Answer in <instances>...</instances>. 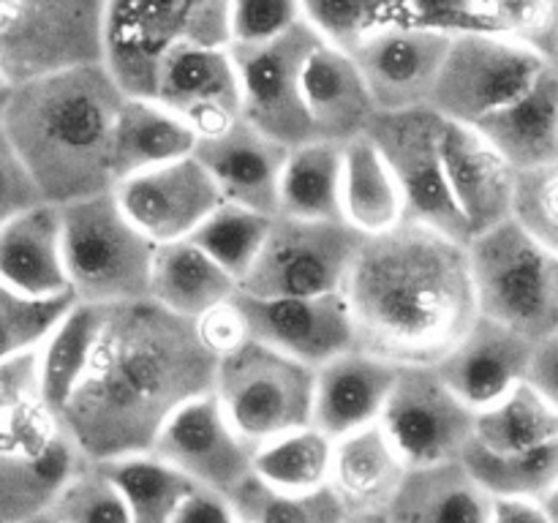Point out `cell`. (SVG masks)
<instances>
[{
    "instance_id": "1",
    "label": "cell",
    "mask_w": 558,
    "mask_h": 523,
    "mask_svg": "<svg viewBox=\"0 0 558 523\" xmlns=\"http://www.w3.org/2000/svg\"><path fill=\"white\" fill-rule=\"evenodd\" d=\"M218 357L199 321L153 300L104 305L93 360L58 414L60 430L87 463L147 455L174 412L213 392Z\"/></svg>"
},
{
    "instance_id": "2",
    "label": "cell",
    "mask_w": 558,
    "mask_h": 523,
    "mask_svg": "<svg viewBox=\"0 0 558 523\" xmlns=\"http://www.w3.org/2000/svg\"><path fill=\"white\" fill-rule=\"evenodd\" d=\"M343 297L360 352L398 368L436 365L480 316L466 243L414 221L363 240Z\"/></svg>"
},
{
    "instance_id": "3",
    "label": "cell",
    "mask_w": 558,
    "mask_h": 523,
    "mask_svg": "<svg viewBox=\"0 0 558 523\" xmlns=\"http://www.w3.org/2000/svg\"><path fill=\"white\" fill-rule=\"evenodd\" d=\"M123 87L104 63L14 87L3 129L49 205L114 191V125Z\"/></svg>"
},
{
    "instance_id": "4",
    "label": "cell",
    "mask_w": 558,
    "mask_h": 523,
    "mask_svg": "<svg viewBox=\"0 0 558 523\" xmlns=\"http://www.w3.org/2000/svg\"><path fill=\"white\" fill-rule=\"evenodd\" d=\"M232 44V0H107L104 65L125 96L153 98L161 65L196 47Z\"/></svg>"
},
{
    "instance_id": "5",
    "label": "cell",
    "mask_w": 558,
    "mask_h": 523,
    "mask_svg": "<svg viewBox=\"0 0 558 523\" xmlns=\"http://www.w3.org/2000/svg\"><path fill=\"white\" fill-rule=\"evenodd\" d=\"M477 311L529 341L558 330V256L515 218L466 243Z\"/></svg>"
},
{
    "instance_id": "6",
    "label": "cell",
    "mask_w": 558,
    "mask_h": 523,
    "mask_svg": "<svg viewBox=\"0 0 558 523\" xmlns=\"http://www.w3.org/2000/svg\"><path fill=\"white\" fill-rule=\"evenodd\" d=\"M60 216L65 272L80 303L104 308L150 297L156 245L131 223L114 191L63 205Z\"/></svg>"
},
{
    "instance_id": "7",
    "label": "cell",
    "mask_w": 558,
    "mask_h": 523,
    "mask_svg": "<svg viewBox=\"0 0 558 523\" xmlns=\"http://www.w3.org/2000/svg\"><path fill=\"white\" fill-rule=\"evenodd\" d=\"M314 392L316 368L251 338L218 357L213 396L254 447L314 425Z\"/></svg>"
},
{
    "instance_id": "8",
    "label": "cell",
    "mask_w": 558,
    "mask_h": 523,
    "mask_svg": "<svg viewBox=\"0 0 558 523\" xmlns=\"http://www.w3.org/2000/svg\"><path fill=\"white\" fill-rule=\"evenodd\" d=\"M107 0H0V74L11 87L104 63Z\"/></svg>"
},
{
    "instance_id": "9",
    "label": "cell",
    "mask_w": 558,
    "mask_h": 523,
    "mask_svg": "<svg viewBox=\"0 0 558 523\" xmlns=\"http://www.w3.org/2000/svg\"><path fill=\"white\" fill-rule=\"evenodd\" d=\"M365 234L347 221L272 216L270 232L240 292L254 297H319L343 292Z\"/></svg>"
},
{
    "instance_id": "10",
    "label": "cell",
    "mask_w": 558,
    "mask_h": 523,
    "mask_svg": "<svg viewBox=\"0 0 558 523\" xmlns=\"http://www.w3.org/2000/svg\"><path fill=\"white\" fill-rule=\"evenodd\" d=\"M445 125L447 118H441L430 104L398 109V112L379 109L365 136L381 153L401 188L407 221L423 223L447 238L469 243L472 232L447 183L445 156H441Z\"/></svg>"
},
{
    "instance_id": "11",
    "label": "cell",
    "mask_w": 558,
    "mask_h": 523,
    "mask_svg": "<svg viewBox=\"0 0 558 523\" xmlns=\"http://www.w3.org/2000/svg\"><path fill=\"white\" fill-rule=\"evenodd\" d=\"M550 60L485 31L458 33L447 49L430 107L452 123L477 125L532 90Z\"/></svg>"
},
{
    "instance_id": "12",
    "label": "cell",
    "mask_w": 558,
    "mask_h": 523,
    "mask_svg": "<svg viewBox=\"0 0 558 523\" xmlns=\"http://www.w3.org/2000/svg\"><path fill=\"white\" fill-rule=\"evenodd\" d=\"M322 38L308 22L267 44H232L243 90V120L287 147L314 142L303 74Z\"/></svg>"
},
{
    "instance_id": "13",
    "label": "cell",
    "mask_w": 558,
    "mask_h": 523,
    "mask_svg": "<svg viewBox=\"0 0 558 523\" xmlns=\"http://www.w3.org/2000/svg\"><path fill=\"white\" fill-rule=\"evenodd\" d=\"M477 412L441 379L434 365L398 374L379 425L409 472L458 463L474 441Z\"/></svg>"
},
{
    "instance_id": "14",
    "label": "cell",
    "mask_w": 558,
    "mask_h": 523,
    "mask_svg": "<svg viewBox=\"0 0 558 523\" xmlns=\"http://www.w3.org/2000/svg\"><path fill=\"white\" fill-rule=\"evenodd\" d=\"M245 338L278 349L319 370L330 360L357 349L352 311L343 292L319 297H254L238 292L232 300Z\"/></svg>"
},
{
    "instance_id": "15",
    "label": "cell",
    "mask_w": 558,
    "mask_h": 523,
    "mask_svg": "<svg viewBox=\"0 0 558 523\" xmlns=\"http://www.w3.org/2000/svg\"><path fill=\"white\" fill-rule=\"evenodd\" d=\"M254 452L234 430L213 392L185 403L163 425L153 455L172 463L199 488L229 496L254 474Z\"/></svg>"
},
{
    "instance_id": "16",
    "label": "cell",
    "mask_w": 558,
    "mask_h": 523,
    "mask_svg": "<svg viewBox=\"0 0 558 523\" xmlns=\"http://www.w3.org/2000/svg\"><path fill=\"white\" fill-rule=\"evenodd\" d=\"M120 207L153 245L189 240L223 205L199 158L189 156L114 185Z\"/></svg>"
},
{
    "instance_id": "17",
    "label": "cell",
    "mask_w": 558,
    "mask_h": 523,
    "mask_svg": "<svg viewBox=\"0 0 558 523\" xmlns=\"http://www.w3.org/2000/svg\"><path fill=\"white\" fill-rule=\"evenodd\" d=\"M158 104L183 120L196 139L223 134L243 120V90L229 47H196L172 54L156 80Z\"/></svg>"
},
{
    "instance_id": "18",
    "label": "cell",
    "mask_w": 558,
    "mask_h": 523,
    "mask_svg": "<svg viewBox=\"0 0 558 523\" xmlns=\"http://www.w3.org/2000/svg\"><path fill=\"white\" fill-rule=\"evenodd\" d=\"M452 36L412 25H390L352 52L381 112L425 107L439 82Z\"/></svg>"
},
{
    "instance_id": "19",
    "label": "cell",
    "mask_w": 558,
    "mask_h": 523,
    "mask_svg": "<svg viewBox=\"0 0 558 523\" xmlns=\"http://www.w3.org/2000/svg\"><path fill=\"white\" fill-rule=\"evenodd\" d=\"M441 156L450 194L472 238L515 216L521 172L474 125L447 120Z\"/></svg>"
},
{
    "instance_id": "20",
    "label": "cell",
    "mask_w": 558,
    "mask_h": 523,
    "mask_svg": "<svg viewBox=\"0 0 558 523\" xmlns=\"http://www.w3.org/2000/svg\"><path fill=\"white\" fill-rule=\"evenodd\" d=\"M532 352L534 341L521 332L477 316L434 368L474 412H483L526 381Z\"/></svg>"
},
{
    "instance_id": "21",
    "label": "cell",
    "mask_w": 558,
    "mask_h": 523,
    "mask_svg": "<svg viewBox=\"0 0 558 523\" xmlns=\"http://www.w3.org/2000/svg\"><path fill=\"white\" fill-rule=\"evenodd\" d=\"M289 150L292 147L240 120L223 134L199 139L194 156L207 169L223 202L278 216L281 174Z\"/></svg>"
},
{
    "instance_id": "22",
    "label": "cell",
    "mask_w": 558,
    "mask_h": 523,
    "mask_svg": "<svg viewBox=\"0 0 558 523\" xmlns=\"http://www.w3.org/2000/svg\"><path fill=\"white\" fill-rule=\"evenodd\" d=\"M401 368L368 352L341 354L316 370L314 425L332 441L379 425Z\"/></svg>"
},
{
    "instance_id": "23",
    "label": "cell",
    "mask_w": 558,
    "mask_h": 523,
    "mask_svg": "<svg viewBox=\"0 0 558 523\" xmlns=\"http://www.w3.org/2000/svg\"><path fill=\"white\" fill-rule=\"evenodd\" d=\"M303 96L314 136L330 145L347 147L349 142L365 136L371 120L379 112L352 54L325 41L314 49L305 65Z\"/></svg>"
},
{
    "instance_id": "24",
    "label": "cell",
    "mask_w": 558,
    "mask_h": 523,
    "mask_svg": "<svg viewBox=\"0 0 558 523\" xmlns=\"http://www.w3.org/2000/svg\"><path fill=\"white\" fill-rule=\"evenodd\" d=\"M0 281L27 297L74 294L63 256V216L58 205L33 207L0 227Z\"/></svg>"
},
{
    "instance_id": "25",
    "label": "cell",
    "mask_w": 558,
    "mask_h": 523,
    "mask_svg": "<svg viewBox=\"0 0 558 523\" xmlns=\"http://www.w3.org/2000/svg\"><path fill=\"white\" fill-rule=\"evenodd\" d=\"M474 129L518 169L558 163V65H550L532 90L523 93L510 107L499 109Z\"/></svg>"
},
{
    "instance_id": "26",
    "label": "cell",
    "mask_w": 558,
    "mask_h": 523,
    "mask_svg": "<svg viewBox=\"0 0 558 523\" xmlns=\"http://www.w3.org/2000/svg\"><path fill=\"white\" fill-rule=\"evenodd\" d=\"M240 292L238 278L229 276L218 262L191 240L156 245L150 270V297L161 308L199 321L221 305L232 303Z\"/></svg>"
},
{
    "instance_id": "27",
    "label": "cell",
    "mask_w": 558,
    "mask_h": 523,
    "mask_svg": "<svg viewBox=\"0 0 558 523\" xmlns=\"http://www.w3.org/2000/svg\"><path fill=\"white\" fill-rule=\"evenodd\" d=\"M407 474L409 466L381 425L336 441L330 490L347 510H387Z\"/></svg>"
},
{
    "instance_id": "28",
    "label": "cell",
    "mask_w": 558,
    "mask_h": 523,
    "mask_svg": "<svg viewBox=\"0 0 558 523\" xmlns=\"http://www.w3.org/2000/svg\"><path fill=\"white\" fill-rule=\"evenodd\" d=\"M194 131L156 98L125 96L114 125V185L194 156Z\"/></svg>"
},
{
    "instance_id": "29",
    "label": "cell",
    "mask_w": 558,
    "mask_h": 523,
    "mask_svg": "<svg viewBox=\"0 0 558 523\" xmlns=\"http://www.w3.org/2000/svg\"><path fill=\"white\" fill-rule=\"evenodd\" d=\"M385 512L390 523H490L494 499L458 461L409 472Z\"/></svg>"
},
{
    "instance_id": "30",
    "label": "cell",
    "mask_w": 558,
    "mask_h": 523,
    "mask_svg": "<svg viewBox=\"0 0 558 523\" xmlns=\"http://www.w3.org/2000/svg\"><path fill=\"white\" fill-rule=\"evenodd\" d=\"M343 221L365 238L385 234L407 221L401 188L368 136L343 147Z\"/></svg>"
},
{
    "instance_id": "31",
    "label": "cell",
    "mask_w": 558,
    "mask_h": 523,
    "mask_svg": "<svg viewBox=\"0 0 558 523\" xmlns=\"http://www.w3.org/2000/svg\"><path fill=\"white\" fill-rule=\"evenodd\" d=\"M343 147L330 142H305L289 150L281 174L278 216L305 221H343Z\"/></svg>"
},
{
    "instance_id": "32",
    "label": "cell",
    "mask_w": 558,
    "mask_h": 523,
    "mask_svg": "<svg viewBox=\"0 0 558 523\" xmlns=\"http://www.w3.org/2000/svg\"><path fill=\"white\" fill-rule=\"evenodd\" d=\"M98 330H101V305L76 303L38 349L41 403L54 419L71 401L90 365Z\"/></svg>"
},
{
    "instance_id": "33",
    "label": "cell",
    "mask_w": 558,
    "mask_h": 523,
    "mask_svg": "<svg viewBox=\"0 0 558 523\" xmlns=\"http://www.w3.org/2000/svg\"><path fill=\"white\" fill-rule=\"evenodd\" d=\"M461 463L490 499L545 504L558 490V439L523 452H490L472 441Z\"/></svg>"
},
{
    "instance_id": "34",
    "label": "cell",
    "mask_w": 558,
    "mask_h": 523,
    "mask_svg": "<svg viewBox=\"0 0 558 523\" xmlns=\"http://www.w3.org/2000/svg\"><path fill=\"white\" fill-rule=\"evenodd\" d=\"M558 439V409L529 381L477 412L474 445L490 452H523Z\"/></svg>"
},
{
    "instance_id": "35",
    "label": "cell",
    "mask_w": 558,
    "mask_h": 523,
    "mask_svg": "<svg viewBox=\"0 0 558 523\" xmlns=\"http://www.w3.org/2000/svg\"><path fill=\"white\" fill-rule=\"evenodd\" d=\"M336 441L316 425L259 445L254 452V477L283 494H316L330 488Z\"/></svg>"
},
{
    "instance_id": "36",
    "label": "cell",
    "mask_w": 558,
    "mask_h": 523,
    "mask_svg": "<svg viewBox=\"0 0 558 523\" xmlns=\"http://www.w3.org/2000/svg\"><path fill=\"white\" fill-rule=\"evenodd\" d=\"M123 494L131 523H172L199 485L163 458L131 455L101 463Z\"/></svg>"
},
{
    "instance_id": "37",
    "label": "cell",
    "mask_w": 558,
    "mask_h": 523,
    "mask_svg": "<svg viewBox=\"0 0 558 523\" xmlns=\"http://www.w3.org/2000/svg\"><path fill=\"white\" fill-rule=\"evenodd\" d=\"M238 523H341L347 507L330 488L283 494L251 474L227 496Z\"/></svg>"
},
{
    "instance_id": "38",
    "label": "cell",
    "mask_w": 558,
    "mask_h": 523,
    "mask_svg": "<svg viewBox=\"0 0 558 523\" xmlns=\"http://www.w3.org/2000/svg\"><path fill=\"white\" fill-rule=\"evenodd\" d=\"M270 223L272 216L223 202L189 240L199 245L213 262H218L240 283L254 267L267 232H270Z\"/></svg>"
},
{
    "instance_id": "39",
    "label": "cell",
    "mask_w": 558,
    "mask_h": 523,
    "mask_svg": "<svg viewBox=\"0 0 558 523\" xmlns=\"http://www.w3.org/2000/svg\"><path fill=\"white\" fill-rule=\"evenodd\" d=\"M76 303L80 300L74 294L47 300L27 297L0 281V363L38 352Z\"/></svg>"
},
{
    "instance_id": "40",
    "label": "cell",
    "mask_w": 558,
    "mask_h": 523,
    "mask_svg": "<svg viewBox=\"0 0 558 523\" xmlns=\"http://www.w3.org/2000/svg\"><path fill=\"white\" fill-rule=\"evenodd\" d=\"M303 16L322 41L352 54L368 36L398 25V0H303Z\"/></svg>"
},
{
    "instance_id": "41",
    "label": "cell",
    "mask_w": 558,
    "mask_h": 523,
    "mask_svg": "<svg viewBox=\"0 0 558 523\" xmlns=\"http://www.w3.org/2000/svg\"><path fill=\"white\" fill-rule=\"evenodd\" d=\"M480 25L558 65V0H480Z\"/></svg>"
},
{
    "instance_id": "42",
    "label": "cell",
    "mask_w": 558,
    "mask_h": 523,
    "mask_svg": "<svg viewBox=\"0 0 558 523\" xmlns=\"http://www.w3.org/2000/svg\"><path fill=\"white\" fill-rule=\"evenodd\" d=\"M49 515L60 523H131L123 494L101 463H82L54 496Z\"/></svg>"
},
{
    "instance_id": "43",
    "label": "cell",
    "mask_w": 558,
    "mask_h": 523,
    "mask_svg": "<svg viewBox=\"0 0 558 523\" xmlns=\"http://www.w3.org/2000/svg\"><path fill=\"white\" fill-rule=\"evenodd\" d=\"M512 218L558 256V163L518 174Z\"/></svg>"
},
{
    "instance_id": "44",
    "label": "cell",
    "mask_w": 558,
    "mask_h": 523,
    "mask_svg": "<svg viewBox=\"0 0 558 523\" xmlns=\"http://www.w3.org/2000/svg\"><path fill=\"white\" fill-rule=\"evenodd\" d=\"M300 22L303 0H232V44H267Z\"/></svg>"
},
{
    "instance_id": "45",
    "label": "cell",
    "mask_w": 558,
    "mask_h": 523,
    "mask_svg": "<svg viewBox=\"0 0 558 523\" xmlns=\"http://www.w3.org/2000/svg\"><path fill=\"white\" fill-rule=\"evenodd\" d=\"M44 194L27 169L25 158L0 125V227L20 218L22 212L44 205Z\"/></svg>"
},
{
    "instance_id": "46",
    "label": "cell",
    "mask_w": 558,
    "mask_h": 523,
    "mask_svg": "<svg viewBox=\"0 0 558 523\" xmlns=\"http://www.w3.org/2000/svg\"><path fill=\"white\" fill-rule=\"evenodd\" d=\"M398 25L423 27L447 36L483 31L480 0H398Z\"/></svg>"
},
{
    "instance_id": "47",
    "label": "cell",
    "mask_w": 558,
    "mask_h": 523,
    "mask_svg": "<svg viewBox=\"0 0 558 523\" xmlns=\"http://www.w3.org/2000/svg\"><path fill=\"white\" fill-rule=\"evenodd\" d=\"M41 403L38 352L20 354L0 363V419H9Z\"/></svg>"
},
{
    "instance_id": "48",
    "label": "cell",
    "mask_w": 558,
    "mask_h": 523,
    "mask_svg": "<svg viewBox=\"0 0 558 523\" xmlns=\"http://www.w3.org/2000/svg\"><path fill=\"white\" fill-rule=\"evenodd\" d=\"M526 381L558 409V330L534 343Z\"/></svg>"
},
{
    "instance_id": "49",
    "label": "cell",
    "mask_w": 558,
    "mask_h": 523,
    "mask_svg": "<svg viewBox=\"0 0 558 523\" xmlns=\"http://www.w3.org/2000/svg\"><path fill=\"white\" fill-rule=\"evenodd\" d=\"M172 523H238L227 496L196 488Z\"/></svg>"
},
{
    "instance_id": "50",
    "label": "cell",
    "mask_w": 558,
    "mask_h": 523,
    "mask_svg": "<svg viewBox=\"0 0 558 523\" xmlns=\"http://www.w3.org/2000/svg\"><path fill=\"white\" fill-rule=\"evenodd\" d=\"M490 523H554L548 507L539 501L521 499H494Z\"/></svg>"
},
{
    "instance_id": "51",
    "label": "cell",
    "mask_w": 558,
    "mask_h": 523,
    "mask_svg": "<svg viewBox=\"0 0 558 523\" xmlns=\"http://www.w3.org/2000/svg\"><path fill=\"white\" fill-rule=\"evenodd\" d=\"M341 523H390L385 510H347Z\"/></svg>"
},
{
    "instance_id": "52",
    "label": "cell",
    "mask_w": 558,
    "mask_h": 523,
    "mask_svg": "<svg viewBox=\"0 0 558 523\" xmlns=\"http://www.w3.org/2000/svg\"><path fill=\"white\" fill-rule=\"evenodd\" d=\"M11 93H14V87H11V82L0 74V125H3L5 109H9V101H11Z\"/></svg>"
},
{
    "instance_id": "53",
    "label": "cell",
    "mask_w": 558,
    "mask_h": 523,
    "mask_svg": "<svg viewBox=\"0 0 558 523\" xmlns=\"http://www.w3.org/2000/svg\"><path fill=\"white\" fill-rule=\"evenodd\" d=\"M545 507H548V512H550V518H554V523H558V490L554 496H550L548 501H545Z\"/></svg>"
},
{
    "instance_id": "54",
    "label": "cell",
    "mask_w": 558,
    "mask_h": 523,
    "mask_svg": "<svg viewBox=\"0 0 558 523\" xmlns=\"http://www.w3.org/2000/svg\"><path fill=\"white\" fill-rule=\"evenodd\" d=\"M31 523H60V521H58V518H52V515H49V512H41V515H36V518H33Z\"/></svg>"
}]
</instances>
